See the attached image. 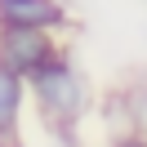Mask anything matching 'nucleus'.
<instances>
[{"mask_svg":"<svg viewBox=\"0 0 147 147\" xmlns=\"http://www.w3.org/2000/svg\"><path fill=\"white\" fill-rule=\"evenodd\" d=\"M27 94L36 102L40 120H45L54 134H63V143H76V125L94 111V89L85 80V71L71 63V58L58 49L36 76H27Z\"/></svg>","mask_w":147,"mask_h":147,"instance_id":"f257e3e1","label":"nucleus"},{"mask_svg":"<svg viewBox=\"0 0 147 147\" xmlns=\"http://www.w3.org/2000/svg\"><path fill=\"white\" fill-rule=\"evenodd\" d=\"M116 102H120V120H125V129H134V134L147 138V76L134 80L129 89H120Z\"/></svg>","mask_w":147,"mask_h":147,"instance_id":"39448f33","label":"nucleus"},{"mask_svg":"<svg viewBox=\"0 0 147 147\" xmlns=\"http://www.w3.org/2000/svg\"><path fill=\"white\" fill-rule=\"evenodd\" d=\"M107 147H147V138H143V134H134V129H116Z\"/></svg>","mask_w":147,"mask_h":147,"instance_id":"423d86ee","label":"nucleus"},{"mask_svg":"<svg viewBox=\"0 0 147 147\" xmlns=\"http://www.w3.org/2000/svg\"><path fill=\"white\" fill-rule=\"evenodd\" d=\"M0 147H5V143H0Z\"/></svg>","mask_w":147,"mask_h":147,"instance_id":"0eeeda50","label":"nucleus"},{"mask_svg":"<svg viewBox=\"0 0 147 147\" xmlns=\"http://www.w3.org/2000/svg\"><path fill=\"white\" fill-rule=\"evenodd\" d=\"M0 27H67V5L63 0H0Z\"/></svg>","mask_w":147,"mask_h":147,"instance_id":"7ed1b4c3","label":"nucleus"},{"mask_svg":"<svg viewBox=\"0 0 147 147\" xmlns=\"http://www.w3.org/2000/svg\"><path fill=\"white\" fill-rule=\"evenodd\" d=\"M22 98H27V80L0 67V143L18 147V116H22Z\"/></svg>","mask_w":147,"mask_h":147,"instance_id":"20e7f679","label":"nucleus"},{"mask_svg":"<svg viewBox=\"0 0 147 147\" xmlns=\"http://www.w3.org/2000/svg\"><path fill=\"white\" fill-rule=\"evenodd\" d=\"M58 54L54 31L45 27H0V67L13 76H36L49 58Z\"/></svg>","mask_w":147,"mask_h":147,"instance_id":"f03ea898","label":"nucleus"}]
</instances>
